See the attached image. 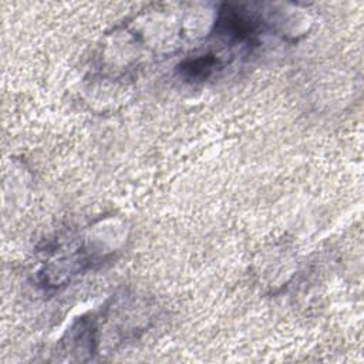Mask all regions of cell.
I'll use <instances>...</instances> for the list:
<instances>
[{
    "label": "cell",
    "mask_w": 364,
    "mask_h": 364,
    "mask_svg": "<svg viewBox=\"0 0 364 364\" xmlns=\"http://www.w3.org/2000/svg\"><path fill=\"white\" fill-rule=\"evenodd\" d=\"M213 28L216 36L232 46L252 48L259 44V36L267 30V23L245 4H223L216 13Z\"/></svg>",
    "instance_id": "6da1fadb"
},
{
    "label": "cell",
    "mask_w": 364,
    "mask_h": 364,
    "mask_svg": "<svg viewBox=\"0 0 364 364\" xmlns=\"http://www.w3.org/2000/svg\"><path fill=\"white\" fill-rule=\"evenodd\" d=\"M225 64L226 61L222 55L208 50L206 53L182 60L176 67V71L179 77L188 82H202L209 80L216 71L222 70Z\"/></svg>",
    "instance_id": "7a4b0ae2"
}]
</instances>
